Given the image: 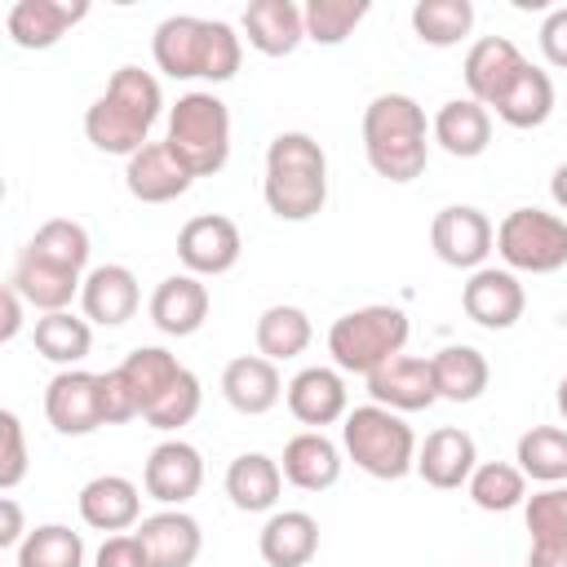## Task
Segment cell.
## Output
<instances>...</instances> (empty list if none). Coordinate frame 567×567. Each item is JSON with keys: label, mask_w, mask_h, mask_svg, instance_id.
Masks as SVG:
<instances>
[{"label": "cell", "mask_w": 567, "mask_h": 567, "mask_svg": "<svg viewBox=\"0 0 567 567\" xmlns=\"http://www.w3.org/2000/svg\"><path fill=\"white\" fill-rule=\"evenodd\" d=\"M164 115V93L159 80L142 66H120L106 89L93 97V106L84 111V137L102 151V155H137L151 142L155 120Z\"/></svg>", "instance_id": "obj_1"}, {"label": "cell", "mask_w": 567, "mask_h": 567, "mask_svg": "<svg viewBox=\"0 0 567 567\" xmlns=\"http://www.w3.org/2000/svg\"><path fill=\"white\" fill-rule=\"evenodd\" d=\"M363 155L377 177L394 186L416 182L430 159V124L421 102L408 93H377L363 106Z\"/></svg>", "instance_id": "obj_2"}, {"label": "cell", "mask_w": 567, "mask_h": 567, "mask_svg": "<svg viewBox=\"0 0 567 567\" xmlns=\"http://www.w3.org/2000/svg\"><path fill=\"white\" fill-rule=\"evenodd\" d=\"M261 195H266V208L279 221L319 217L323 204H328V155H323V146L301 128H288V133L270 137Z\"/></svg>", "instance_id": "obj_3"}, {"label": "cell", "mask_w": 567, "mask_h": 567, "mask_svg": "<svg viewBox=\"0 0 567 567\" xmlns=\"http://www.w3.org/2000/svg\"><path fill=\"white\" fill-rule=\"evenodd\" d=\"M341 447L363 474H372L381 483H394V478L416 470V434H412V425L403 421V412H390L381 403H363V408L346 412Z\"/></svg>", "instance_id": "obj_4"}, {"label": "cell", "mask_w": 567, "mask_h": 567, "mask_svg": "<svg viewBox=\"0 0 567 567\" xmlns=\"http://www.w3.org/2000/svg\"><path fill=\"white\" fill-rule=\"evenodd\" d=\"M168 151L195 173V177H213L226 168L230 159V111L217 93H182L177 106L168 111V133H164Z\"/></svg>", "instance_id": "obj_5"}, {"label": "cell", "mask_w": 567, "mask_h": 567, "mask_svg": "<svg viewBox=\"0 0 567 567\" xmlns=\"http://www.w3.org/2000/svg\"><path fill=\"white\" fill-rule=\"evenodd\" d=\"M408 315L399 306H359L328 328V354L341 372H377L408 346Z\"/></svg>", "instance_id": "obj_6"}, {"label": "cell", "mask_w": 567, "mask_h": 567, "mask_svg": "<svg viewBox=\"0 0 567 567\" xmlns=\"http://www.w3.org/2000/svg\"><path fill=\"white\" fill-rule=\"evenodd\" d=\"M496 252L505 270L554 275L567 266V221L545 208H514L496 226Z\"/></svg>", "instance_id": "obj_7"}, {"label": "cell", "mask_w": 567, "mask_h": 567, "mask_svg": "<svg viewBox=\"0 0 567 567\" xmlns=\"http://www.w3.org/2000/svg\"><path fill=\"white\" fill-rule=\"evenodd\" d=\"M492 244H496V230H492L487 213L474 208V204H447L430 221V248L443 266H456V270L474 275V270H483Z\"/></svg>", "instance_id": "obj_8"}, {"label": "cell", "mask_w": 567, "mask_h": 567, "mask_svg": "<svg viewBox=\"0 0 567 567\" xmlns=\"http://www.w3.org/2000/svg\"><path fill=\"white\" fill-rule=\"evenodd\" d=\"M239 252H244V235L221 213H199L177 230V257H182L186 275H199V279L213 275L217 279V275L235 270Z\"/></svg>", "instance_id": "obj_9"}, {"label": "cell", "mask_w": 567, "mask_h": 567, "mask_svg": "<svg viewBox=\"0 0 567 567\" xmlns=\"http://www.w3.org/2000/svg\"><path fill=\"white\" fill-rule=\"evenodd\" d=\"M208 49H213V18H195V13H173L151 35L155 66L168 80H204Z\"/></svg>", "instance_id": "obj_10"}, {"label": "cell", "mask_w": 567, "mask_h": 567, "mask_svg": "<svg viewBox=\"0 0 567 567\" xmlns=\"http://www.w3.org/2000/svg\"><path fill=\"white\" fill-rule=\"evenodd\" d=\"M142 487H146L151 501L182 509L204 487V456H199V447L186 443V439L155 443L146 465H142Z\"/></svg>", "instance_id": "obj_11"}, {"label": "cell", "mask_w": 567, "mask_h": 567, "mask_svg": "<svg viewBox=\"0 0 567 567\" xmlns=\"http://www.w3.org/2000/svg\"><path fill=\"white\" fill-rule=\"evenodd\" d=\"M461 306H465V315H470L478 328H487V332H505V328H514V323L523 319V310H527V292H523V284H518L514 270L483 266V270H474V275L465 279V288H461Z\"/></svg>", "instance_id": "obj_12"}, {"label": "cell", "mask_w": 567, "mask_h": 567, "mask_svg": "<svg viewBox=\"0 0 567 567\" xmlns=\"http://www.w3.org/2000/svg\"><path fill=\"white\" fill-rule=\"evenodd\" d=\"M44 416L58 434H93L102 430V394H97V372L84 368H62L44 385Z\"/></svg>", "instance_id": "obj_13"}, {"label": "cell", "mask_w": 567, "mask_h": 567, "mask_svg": "<svg viewBox=\"0 0 567 567\" xmlns=\"http://www.w3.org/2000/svg\"><path fill=\"white\" fill-rule=\"evenodd\" d=\"M372 403L390 408V412H421L430 403H439V385H434V363L421 354H394L390 363H381L377 372L363 377Z\"/></svg>", "instance_id": "obj_14"}, {"label": "cell", "mask_w": 567, "mask_h": 567, "mask_svg": "<svg viewBox=\"0 0 567 567\" xmlns=\"http://www.w3.org/2000/svg\"><path fill=\"white\" fill-rule=\"evenodd\" d=\"M284 399H288V412L301 425H310V430H323L332 421H346V412H350V390L341 381V368H323V363L301 368L284 385Z\"/></svg>", "instance_id": "obj_15"}, {"label": "cell", "mask_w": 567, "mask_h": 567, "mask_svg": "<svg viewBox=\"0 0 567 567\" xmlns=\"http://www.w3.org/2000/svg\"><path fill=\"white\" fill-rule=\"evenodd\" d=\"M190 182H195V173L168 151V142H146L124 164V186L142 204H173L190 190Z\"/></svg>", "instance_id": "obj_16"}, {"label": "cell", "mask_w": 567, "mask_h": 567, "mask_svg": "<svg viewBox=\"0 0 567 567\" xmlns=\"http://www.w3.org/2000/svg\"><path fill=\"white\" fill-rule=\"evenodd\" d=\"M208 306H213L208 284L199 275H186L182 270V275H168V279L155 284L146 310H151V323L164 337H195L208 323Z\"/></svg>", "instance_id": "obj_17"}, {"label": "cell", "mask_w": 567, "mask_h": 567, "mask_svg": "<svg viewBox=\"0 0 567 567\" xmlns=\"http://www.w3.org/2000/svg\"><path fill=\"white\" fill-rule=\"evenodd\" d=\"M523 66H527V58L518 53L514 40H505V35H483V40L470 44L461 75H465V89H470L474 102L496 106V102L505 97V89L518 80Z\"/></svg>", "instance_id": "obj_18"}, {"label": "cell", "mask_w": 567, "mask_h": 567, "mask_svg": "<svg viewBox=\"0 0 567 567\" xmlns=\"http://www.w3.org/2000/svg\"><path fill=\"white\" fill-rule=\"evenodd\" d=\"M80 306H84V319L97 323V328H120L137 315L142 306V288H137V275L120 261H106V266H93L84 275V288H80Z\"/></svg>", "instance_id": "obj_19"}, {"label": "cell", "mask_w": 567, "mask_h": 567, "mask_svg": "<svg viewBox=\"0 0 567 567\" xmlns=\"http://www.w3.org/2000/svg\"><path fill=\"white\" fill-rule=\"evenodd\" d=\"M478 470V447L461 425H439L434 434H425V443L416 447V474L439 487V492H456L470 483V474Z\"/></svg>", "instance_id": "obj_20"}, {"label": "cell", "mask_w": 567, "mask_h": 567, "mask_svg": "<svg viewBox=\"0 0 567 567\" xmlns=\"http://www.w3.org/2000/svg\"><path fill=\"white\" fill-rule=\"evenodd\" d=\"M84 13L89 0H18L4 13V31L18 49H53Z\"/></svg>", "instance_id": "obj_21"}, {"label": "cell", "mask_w": 567, "mask_h": 567, "mask_svg": "<svg viewBox=\"0 0 567 567\" xmlns=\"http://www.w3.org/2000/svg\"><path fill=\"white\" fill-rule=\"evenodd\" d=\"M80 518L93 532H128L142 523V487L124 474H97L80 487Z\"/></svg>", "instance_id": "obj_22"}, {"label": "cell", "mask_w": 567, "mask_h": 567, "mask_svg": "<svg viewBox=\"0 0 567 567\" xmlns=\"http://www.w3.org/2000/svg\"><path fill=\"white\" fill-rule=\"evenodd\" d=\"M133 536L142 540L151 567H195V558L204 549V532L186 509H159V514L142 518Z\"/></svg>", "instance_id": "obj_23"}, {"label": "cell", "mask_w": 567, "mask_h": 567, "mask_svg": "<svg viewBox=\"0 0 567 567\" xmlns=\"http://www.w3.org/2000/svg\"><path fill=\"white\" fill-rule=\"evenodd\" d=\"M9 284L22 292L27 306H35L40 315H53V310H66L71 297H80L84 275L66 270V266H53V261L35 257L31 248H22L18 261H13V270H9Z\"/></svg>", "instance_id": "obj_24"}, {"label": "cell", "mask_w": 567, "mask_h": 567, "mask_svg": "<svg viewBox=\"0 0 567 567\" xmlns=\"http://www.w3.org/2000/svg\"><path fill=\"white\" fill-rule=\"evenodd\" d=\"M221 394L239 416H266L284 399V377L261 354H239L221 368Z\"/></svg>", "instance_id": "obj_25"}, {"label": "cell", "mask_w": 567, "mask_h": 567, "mask_svg": "<svg viewBox=\"0 0 567 567\" xmlns=\"http://www.w3.org/2000/svg\"><path fill=\"white\" fill-rule=\"evenodd\" d=\"M341 447L323 434V430H301L284 443V456H279V470L292 487L301 492H328L337 478H341Z\"/></svg>", "instance_id": "obj_26"}, {"label": "cell", "mask_w": 567, "mask_h": 567, "mask_svg": "<svg viewBox=\"0 0 567 567\" xmlns=\"http://www.w3.org/2000/svg\"><path fill=\"white\" fill-rule=\"evenodd\" d=\"M430 137L452 155V159H478L492 146V111L474 97H452L434 111Z\"/></svg>", "instance_id": "obj_27"}, {"label": "cell", "mask_w": 567, "mask_h": 567, "mask_svg": "<svg viewBox=\"0 0 567 567\" xmlns=\"http://www.w3.org/2000/svg\"><path fill=\"white\" fill-rule=\"evenodd\" d=\"M266 567H306L319 554V523L306 509H275L257 536Z\"/></svg>", "instance_id": "obj_28"}, {"label": "cell", "mask_w": 567, "mask_h": 567, "mask_svg": "<svg viewBox=\"0 0 567 567\" xmlns=\"http://www.w3.org/2000/svg\"><path fill=\"white\" fill-rule=\"evenodd\" d=\"M244 35L257 53L266 58H288L297 53V44L306 40V18L292 0H252L244 9Z\"/></svg>", "instance_id": "obj_29"}, {"label": "cell", "mask_w": 567, "mask_h": 567, "mask_svg": "<svg viewBox=\"0 0 567 567\" xmlns=\"http://www.w3.org/2000/svg\"><path fill=\"white\" fill-rule=\"evenodd\" d=\"M279 492H284V470L275 456L266 452H244L226 465V496L235 509L244 514H266L279 505Z\"/></svg>", "instance_id": "obj_30"}, {"label": "cell", "mask_w": 567, "mask_h": 567, "mask_svg": "<svg viewBox=\"0 0 567 567\" xmlns=\"http://www.w3.org/2000/svg\"><path fill=\"white\" fill-rule=\"evenodd\" d=\"M430 363H434L439 399H447V403H474V399H483V390L492 381V368H487L483 350H474V346H443L439 354H430Z\"/></svg>", "instance_id": "obj_31"}, {"label": "cell", "mask_w": 567, "mask_h": 567, "mask_svg": "<svg viewBox=\"0 0 567 567\" xmlns=\"http://www.w3.org/2000/svg\"><path fill=\"white\" fill-rule=\"evenodd\" d=\"M315 328H310V315L301 306H266L257 328H252V341H257V354L270 359V363H284V359H297L306 354Z\"/></svg>", "instance_id": "obj_32"}, {"label": "cell", "mask_w": 567, "mask_h": 567, "mask_svg": "<svg viewBox=\"0 0 567 567\" xmlns=\"http://www.w3.org/2000/svg\"><path fill=\"white\" fill-rule=\"evenodd\" d=\"M35 354L58 363V368H75L89 359L93 350V323L71 315V310H53V315H40L35 319Z\"/></svg>", "instance_id": "obj_33"}, {"label": "cell", "mask_w": 567, "mask_h": 567, "mask_svg": "<svg viewBox=\"0 0 567 567\" xmlns=\"http://www.w3.org/2000/svg\"><path fill=\"white\" fill-rule=\"evenodd\" d=\"M496 115L509 128H540L554 115V80H549V71L527 62L518 71V80L505 89V97L496 102Z\"/></svg>", "instance_id": "obj_34"}, {"label": "cell", "mask_w": 567, "mask_h": 567, "mask_svg": "<svg viewBox=\"0 0 567 567\" xmlns=\"http://www.w3.org/2000/svg\"><path fill=\"white\" fill-rule=\"evenodd\" d=\"M514 461L527 478L536 483H567V430L563 425H532L527 434H518Z\"/></svg>", "instance_id": "obj_35"}, {"label": "cell", "mask_w": 567, "mask_h": 567, "mask_svg": "<svg viewBox=\"0 0 567 567\" xmlns=\"http://www.w3.org/2000/svg\"><path fill=\"white\" fill-rule=\"evenodd\" d=\"M474 27V4L470 0H416L412 4V31L421 44L452 49L470 35Z\"/></svg>", "instance_id": "obj_36"}, {"label": "cell", "mask_w": 567, "mask_h": 567, "mask_svg": "<svg viewBox=\"0 0 567 567\" xmlns=\"http://www.w3.org/2000/svg\"><path fill=\"white\" fill-rule=\"evenodd\" d=\"M465 492H470V501H474L478 509L505 514V509H518V505L527 501V474H523L518 465H509V461H483V465L470 474Z\"/></svg>", "instance_id": "obj_37"}, {"label": "cell", "mask_w": 567, "mask_h": 567, "mask_svg": "<svg viewBox=\"0 0 567 567\" xmlns=\"http://www.w3.org/2000/svg\"><path fill=\"white\" fill-rule=\"evenodd\" d=\"M120 372L128 377V385H133V394H137V403H142V412H146L186 368H182L177 354H168L164 346H137V350L124 354Z\"/></svg>", "instance_id": "obj_38"}, {"label": "cell", "mask_w": 567, "mask_h": 567, "mask_svg": "<svg viewBox=\"0 0 567 567\" xmlns=\"http://www.w3.org/2000/svg\"><path fill=\"white\" fill-rule=\"evenodd\" d=\"M18 567H84V540L66 523H40L18 545Z\"/></svg>", "instance_id": "obj_39"}, {"label": "cell", "mask_w": 567, "mask_h": 567, "mask_svg": "<svg viewBox=\"0 0 567 567\" xmlns=\"http://www.w3.org/2000/svg\"><path fill=\"white\" fill-rule=\"evenodd\" d=\"M35 257H44V261H53V266H66V270H75V275H84V266H89V252H93V244H89V230L80 226V221H71V217H53V221H44L35 235H31V244H27Z\"/></svg>", "instance_id": "obj_40"}, {"label": "cell", "mask_w": 567, "mask_h": 567, "mask_svg": "<svg viewBox=\"0 0 567 567\" xmlns=\"http://www.w3.org/2000/svg\"><path fill=\"white\" fill-rule=\"evenodd\" d=\"M301 18H306V40L346 44L354 35V27L368 18V0H306Z\"/></svg>", "instance_id": "obj_41"}, {"label": "cell", "mask_w": 567, "mask_h": 567, "mask_svg": "<svg viewBox=\"0 0 567 567\" xmlns=\"http://www.w3.org/2000/svg\"><path fill=\"white\" fill-rule=\"evenodd\" d=\"M199 403H204V390H199V377L186 368L146 412H142V421L151 425V430H164V434H173V430H182V425H190L195 416H199Z\"/></svg>", "instance_id": "obj_42"}, {"label": "cell", "mask_w": 567, "mask_h": 567, "mask_svg": "<svg viewBox=\"0 0 567 567\" xmlns=\"http://www.w3.org/2000/svg\"><path fill=\"white\" fill-rule=\"evenodd\" d=\"M523 518L532 540H549V536H567V483H549L540 492H532L523 501Z\"/></svg>", "instance_id": "obj_43"}, {"label": "cell", "mask_w": 567, "mask_h": 567, "mask_svg": "<svg viewBox=\"0 0 567 567\" xmlns=\"http://www.w3.org/2000/svg\"><path fill=\"white\" fill-rule=\"evenodd\" d=\"M27 474V434L18 412H0V492H13Z\"/></svg>", "instance_id": "obj_44"}, {"label": "cell", "mask_w": 567, "mask_h": 567, "mask_svg": "<svg viewBox=\"0 0 567 567\" xmlns=\"http://www.w3.org/2000/svg\"><path fill=\"white\" fill-rule=\"evenodd\" d=\"M97 394H102V425H124V421L142 416V403H137V394L120 368L97 372Z\"/></svg>", "instance_id": "obj_45"}, {"label": "cell", "mask_w": 567, "mask_h": 567, "mask_svg": "<svg viewBox=\"0 0 567 567\" xmlns=\"http://www.w3.org/2000/svg\"><path fill=\"white\" fill-rule=\"evenodd\" d=\"M93 567H151V563H146L142 540H137L133 532H120V536H106V540H102Z\"/></svg>", "instance_id": "obj_46"}, {"label": "cell", "mask_w": 567, "mask_h": 567, "mask_svg": "<svg viewBox=\"0 0 567 567\" xmlns=\"http://www.w3.org/2000/svg\"><path fill=\"white\" fill-rule=\"evenodd\" d=\"M540 53H545L549 66L567 71V4L545 13V22H540Z\"/></svg>", "instance_id": "obj_47"}, {"label": "cell", "mask_w": 567, "mask_h": 567, "mask_svg": "<svg viewBox=\"0 0 567 567\" xmlns=\"http://www.w3.org/2000/svg\"><path fill=\"white\" fill-rule=\"evenodd\" d=\"M0 518H4V523H0V545H4V549H18V545L27 540V536H22L27 527H22V509H18V501H13L9 492L0 496Z\"/></svg>", "instance_id": "obj_48"}, {"label": "cell", "mask_w": 567, "mask_h": 567, "mask_svg": "<svg viewBox=\"0 0 567 567\" xmlns=\"http://www.w3.org/2000/svg\"><path fill=\"white\" fill-rule=\"evenodd\" d=\"M527 567H567V536L532 540V549H527Z\"/></svg>", "instance_id": "obj_49"}, {"label": "cell", "mask_w": 567, "mask_h": 567, "mask_svg": "<svg viewBox=\"0 0 567 567\" xmlns=\"http://www.w3.org/2000/svg\"><path fill=\"white\" fill-rule=\"evenodd\" d=\"M0 306H4V323H0V341L9 346L18 332H22V292L13 288V284H4V292H0Z\"/></svg>", "instance_id": "obj_50"}, {"label": "cell", "mask_w": 567, "mask_h": 567, "mask_svg": "<svg viewBox=\"0 0 567 567\" xmlns=\"http://www.w3.org/2000/svg\"><path fill=\"white\" fill-rule=\"evenodd\" d=\"M549 199L567 213V159H563V164L554 168V177H549Z\"/></svg>", "instance_id": "obj_51"}, {"label": "cell", "mask_w": 567, "mask_h": 567, "mask_svg": "<svg viewBox=\"0 0 567 567\" xmlns=\"http://www.w3.org/2000/svg\"><path fill=\"white\" fill-rule=\"evenodd\" d=\"M558 412H563V421H567V377L558 381Z\"/></svg>", "instance_id": "obj_52"}]
</instances>
